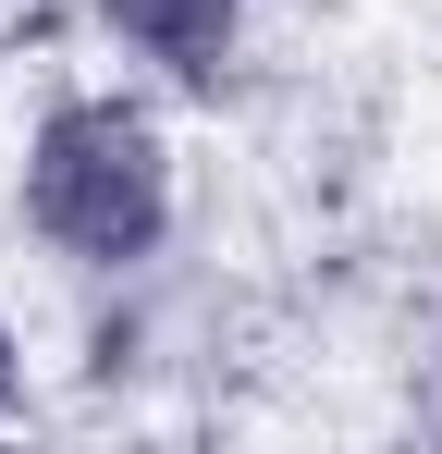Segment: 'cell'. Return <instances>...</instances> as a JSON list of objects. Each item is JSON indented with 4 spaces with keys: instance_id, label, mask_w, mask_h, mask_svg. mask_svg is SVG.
<instances>
[{
    "instance_id": "obj_4",
    "label": "cell",
    "mask_w": 442,
    "mask_h": 454,
    "mask_svg": "<svg viewBox=\"0 0 442 454\" xmlns=\"http://www.w3.org/2000/svg\"><path fill=\"white\" fill-rule=\"evenodd\" d=\"M430 442H442V418H430Z\"/></svg>"
},
{
    "instance_id": "obj_3",
    "label": "cell",
    "mask_w": 442,
    "mask_h": 454,
    "mask_svg": "<svg viewBox=\"0 0 442 454\" xmlns=\"http://www.w3.org/2000/svg\"><path fill=\"white\" fill-rule=\"evenodd\" d=\"M25 418V344H12V319H0V430Z\"/></svg>"
},
{
    "instance_id": "obj_1",
    "label": "cell",
    "mask_w": 442,
    "mask_h": 454,
    "mask_svg": "<svg viewBox=\"0 0 442 454\" xmlns=\"http://www.w3.org/2000/svg\"><path fill=\"white\" fill-rule=\"evenodd\" d=\"M12 209L62 258L74 283H147L185 233V160L147 86H62L37 98L25 160H12Z\"/></svg>"
},
{
    "instance_id": "obj_2",
    "label": "cell",
    "mask_w": 442,
    "mask_h": 454,
    "mask_svg": "<svg viewBox=\"0 0 442 454\" xmlns=\"http://www.w3.org/2000/svg\"><path fill=\"white\" fill-rule=\"evenodd\" d=\"M86 12H99V37H111L147 86L209 98V86L246 62V12H258V0H86Z\"/></svg>"
}]
</instances>
